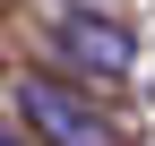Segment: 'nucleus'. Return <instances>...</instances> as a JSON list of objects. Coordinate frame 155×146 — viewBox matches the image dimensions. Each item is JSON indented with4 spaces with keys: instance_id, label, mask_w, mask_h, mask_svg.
I'll list each match as a JSON object with an SVG mask.
<instances>
[{
    "instance_id": "f257e3e1",
    "label": "nucleus",
    "mask_w": 155,
    "mask_h": 146,
    "mask_svg": "<svg viewBox=\"0 0 155 146\" xmlns=\"http://www.w3.org/2000/svg\"><path fill=\"white\" fill-rule=\"evenodd\" d=\"M17 120H26L43 146H121L112 120L86 103V86L52 78V69H26V78H17Z\"/></svg>"
},
{
    "instance_id": "f03ea898",
    "label": "nucleus",
    "mask_w": 155,
    "mask_h": 146,
    "mask_svg": "<svg viewBox=\"0 0 155 146\" xmlns=\"http://www.w3.org/2000/svg\"><path fill=\"white\" fill-rule=\"evenodd\" d=\"M52 52H61L78 78H129L138 69V34L121 26V9H61Z\"/></svg>"
},
{
    "instance_id": "7ed1b4c3",
    "label": "nucleus",
    "mask_w": 155,
    "mask_h": 146,
    "mask_svg": "<svg viewBox=\"0 0 155 146\" xmlns=\"http://www.w3.org/2000/svg\"><path fill=\"white\" fill-rule=\"evenodd\" d=\"M78 9H121V0H78Z\"/></svg>"
},
{
    "instance_id": "20e7f679",
    "label": "nucleus",
    "mask_w": 155,
    "mask_h": 146,
    "mask_svg": "<svg viewBox=\"0 0 155 146\" xmlns=\"http://www.w3.org/2000/svg\"><path fill=\"white\" fill-rule=\"evenodd\" d=\"M0 146H17V138H9V129H0Z\"/></svg>"
}]
</instances>
